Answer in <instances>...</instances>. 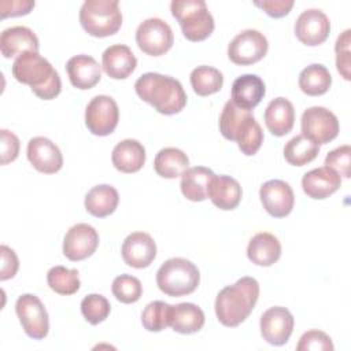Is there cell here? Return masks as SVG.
<instances>
[{
    "label": "cell",
    "instance_id": "d6a6232c",
    "mask_svg": "<svg viewBox=\"0 0 351 351\" xmlns=\"http://www.w3.org/2000/svg\"><path fill=\"white\" fill-rule=\"evenodd\" d=\"M319 152V145L303 134L292 137L284 147V158L292 166H304L313 162Z\"/></svg>",
    "mask_w": 351,
    "mask_h": 351
},
{
    "label": "cell",
    "instance_id": "7402d4cb",
    "mask_svg": "<svg viewBox=\"0 0 351 351\" xmlns=\"http://www.w3.org/2000/svg\"><path fill=\"white\" fill-rule=\"evenodd\" d=\"M66 70L71 85L77 89H90L101 78V69L95 58L89 55H75L66 63Z\"/></svg>",
    "mask_w": 351,
    "mask_h": 351
},
{
    "label": "cell",
    "instance_id": "83f0119b",
    "mask_svg": "<svg viewBox=\"0 0 351 351\" xmlns=\"http://www.w3.org/2000/svg\"><path fill=\"white\" fill-rule=\"evenodd\" d=\"M247 256L256 266H271L281 256V243L269 232L256 233L248 243Z\"/></svg>",
    "mask_w": 351,
    "mask_h": 351
},
{
    "label": "cell",
    "instance_id": "6da1fadb",
    "mask_svg": "<svg viewBox=\"0 0 351 351\" xmlns=\"http://www.w3.org/2000/svg\"><path fill=\"white\" fill-rule=\"evenodd\" d=\"M259 298V282L254 277H241L233 285L221 289L215 299V315L218 321L236 328L252 313Z\"/></svg>",
    "mask_w": 351,
    "mask_h": 351
},
{
    "label": "cell",
    "instance_id": "d6986e66",
    "mask_svg": "<svg viewBox=\"0 0 351 351\" xmlns=\"http://www.w3.org/2000/svg\"><path fill=\"white\" fill-rule=\"evenodd\" d=\"M341 185V177L330 167H318L307 171L302 178L303 192L315 200L333 195Z\"/></svg>",
    "mask_w": 351,
    "mask_h": 351
},
{
    "label": "cell",
    "instance_id": "e0dca14e",
    "mask_svg": "<svg viewBox=\"0 0 351 351\" xmlns=\"http://www.w3.org/2000/svg\"><path fill=\"white\" fill-rule=\"evenodd\" d=\"M27 159L37 171L44 174H55L63 166V155L59 147L41 136L29 140Z\"/></svg>",
    "mask_w": 351,
    "mask_h": 351
},
{
    "label": "cell",
    "instance_id": "60d3db41",
    "mask_svg": "<svg viewBox=\"0 0 351 351\" xmlns=\"http://www.w3.org/2000/svg\"><path fill=\"white\" fill-rule=\"evenodd\" d=\"M350 43H351V30H344L336 40L335 52H336V67L344 80H350Z\"/></svg>",
    "mask_w": 351,
    "mask_h": 351
},
{
    "label": "cell",
    "instance_id": "74e56055",
    "mask_svg": "<svg viewBox=\"0 0 351 351\" xmlns=\"http://www.w3.org/2000/svg\"><path fill=\"white\" fill-rule=\"evenodd\" d=\"M111 311L110 302L100 293H90L81 302V313L90 325L103 322Z\"/></svg>",
    "mask_w": 351,
    "mask_h": 351
},
{
    "label": "cell",
    "instance_id": "f35d334b",
    "mask_svg": "<svg viewBox=\"0 0 351 351\" xmlns=\"http://www.w3.org/2000/svg\"><path fill=\"white\" fill-rule=\"evenodd\" d=\"M325 166L335 170L340 177L350 178L351 176V147L340 145L330 151L325 158Z\"/></svg>",
    "mask_w": 351,
    "mask_h": 351
},
{
    "label": "cell",
    "instance_id": "ee69618b",
    "mask_svg": "<svg viewBox=\"0 0 351 351\" xmlns=\"http://www.w3.org/2000/svg\"><path fill=\"white\" fill-rule=\"evenodd\" d=\"M0 254H1V270H0V280L5 281L12 278L18 269H19V261L12 248L8 245H1L0 247Z\"/></svg>",
    "mask_w": 351,
    "mask_h": 351
},
{
    "label": "cell",
    "instance_id": "4316f807",
    "mask_svg": "<svg viewBox=\"0 0 351 351\" xmlns=\"http://www.w3.org/2000/svg\"><path fill=\"white\" fill-rule=\"evenodd\" d=\"M111 160L117 170L128 174L136 173L145 163V148L134 138L122 140L114 147Z\"/></svg>",
    "mask_w": 351,
    "mask_h": 351
},
{
    "label": "cell",
    "instance_id": "3957f363",
    "mask_svg": "<svg viewBox=\"0 0 351 351\" xmlns=\"http://www.w3.org/2000/svg\"><path fill=\"white\" fill-rule=\"evenodd\" d=\"M137 96L163 115L178 114L186 104V93L181 82L170 75L145 73L134 84Z\"/></svg>",
    "mask_w": 351,
    "mask_h": 351
},
{
    "label": "cell",
    "instance_id": "4dcf8cb0",
    "mask_svg": "<svg viewBox=\"0 0 351 351\" xmlns=\"http://www.w3.org/2000/svg\"><path fill=\"white\" fill-rule=\"evenodd\" d=\"M189 159L184 151L174 147L162 148L154 160V169L163 178H177L188 169Z\"/></svg>",
    "mask_w": 351,
    "mask_h": 351
},
{
    "label": "cell",
    "instance_id": "277c9868",
    "mask_svg": "<svg viewBox=\"0 0 351 351\" xmlns=\"http://www.w3.org/2000/svg\"><path fill=\"white\" fill-rule=\"evenodd\" d=\"M219 132L226 140L236 141L247 156L255 155L263 143V132L255 117L232 100L225 103L219 115Z\"/></svg>",
    "mask_w": 351,
    "mask_h": 351
},
{
    "label": "cell",
    "instance_id": "5bb4252c",
    "mask_svg": "<svg viewBox=\"0 0 351 351\" xmlns=\"http://www.w3.org/2000/svg\"><path fill=\"white\" fill-rule=\"evenodd\" d=\"M330 33L328 15L317 8L304 10L295 22V36L308 47H315L326 41Z\"/></svg>",
    "mask_w": 351,
    "mask_h": 351
},
{
    "label": "cell",
    "instance_id": "f6af8a7d",
    "mask_svg": "<svg viewBox=\"0 0 351 351\" xmlns=\"http://www.w3.org/2000/svg\"><path fill=\"white\" fill-rule=\"evenodd\" d=\"M256 7L263 10L271 18H282L289 14L293 7V0H263L254 1Z\"/></svg>",
    "mask_w": 351,
    "mask_h": 351
},
{
    "label": "cell",
    "instance_id": "f546056e",
    "mask_svg": "<svg viewBox=\"0 0 351 351\" xmlns=\"http://www.w3.org/2000/svg\"><path fill=\"white\" fill-rule=\"evenodd\" d=\"M119 203L118 191L108 185L100 184L93 186L85 195V208L86 211L97 218L108 217L115 211Z\"/></svg>",
    "mask_w": 351,
    "mask_h": 351
},
{
    "label": "cell",
    "instance_id": "ba28073f",
    "mask_svg": "<svg viewBox=\"0 0 351 351\" xmlns=\"http://www.w3.org/2000/svg\"><path fill=\"white\" fill-rule=\"evenodd\" d=\"M300 128L302 134L318 145L335 140L340 130L337 117L330 110L321 106L308 107L303 111Z\"/></svg>",
    "mask_w": 351,
    "mask_h": 351
},
{
    "label": "cell",
    "instance_id": "30bf717a",
    "mask_svg": "<svg viewBox=\"0 0 351 351\" xmlns=\"http://www.w3.org/2000/svg\"><path fill=\"white\" fill-rule=\"evenodd\" d=\"M119 121L117 101L107 95L95 96L85 108V125L95 136L111 134Z\"/></svg>",
    "mask_w": 351,
    "mask_h": 351
},
{
    "label": "cell",
    "instance_id": "836d02e7",
    "mask_svg": "<svg viewBox=\"0 0 351 351\" xmlns=\"http://www.w3.org/2000/svg\"><path fill=\"white\" fill-rule=\"evenodd\" d=\"M191 85L196 95L210 96L221 90L223 85L222 73L211 66H197L191 73Z\"/></svg>",
    "mask_w": 351,
    "mask_h": 351
},
{
    "label": "cell",
    "instance_id": "8d00e7d4",
    "mask_svg": "<svg viewBox=\"0 0 351 351\" xmlns=\"http://www.w3.org/2000/svg\"><path fill=\"white\" fill-rule=\"evenodd\" d=\"M112 295L121 303H136L143 295V285L140 280L130 274H121L114 278L111 285Z\"/></svg>",
    "mask_w": 351,
    "mask_h": 351
},
{
    "label": "cell",
    "instance_id": "ac0fdd59",
    "mask_svg": "<svg viewBox=\"0 0 351 351\" xmlns=\"http://www.w3.org/2000/svg\"><path fill=\"white\" fill-rule=\"evenodd\" d=\"M122 258L134 269L148 267L156 256V244L145 232H133L122 243Z\"/></svg>",
    "mask_w": 351,
    "mask_h": 351
},
{
    "label": "cell",
    "instance_id": "5b68a950",
    "mask_svg": "<svg viewBox=\"0 0 351 351\" xmlns=\"http://www.w3.org/2000/svg\"><path fill=\"white\" fill-rule=\"evenodd\" d=\"M199 282V269L185 258H170L156 271L158 288L167 296L189 295L196 291Z\"/></svg>",
    "mask_w": 351,
    "mask_h": 351
},
{
    "label": "cell",
    "instance_id": "8992f818",
    "mask_svg": "<svg viewBox=\"0 0 351 351\" xmlns=\"http://www.w3.org/2000/svg\"><path fill=\"white\" fill-rule=\"evenodd\" d=\"M170 11L189 41H203L214 32V18L204 0H173Z\"/></svg>",
    "mask_w": 351,
    "mask_h": 351
},
{
    "label": "cell",
    "instance_id": "8fae6325",
    "mask_svg": "<svg viewBox=\"0 0 351 351\" xmlns=\"http://www.w3.org/2000/svg\"><path fill=\"white\" fill-rule=\"evenodd\" d=\"M15 311L25 333L34 339L41 340L48 335L49 319L43 302L32 293H23L16 299Z\"/></svg>",
    "mask_w": 351,
    "mask_h": 351
},
{
    "label": "cell",
    "instance_id": "9a60e30c",
    "mask_svg": "<svg viewBox=\"0 0 351 351\" xmlns=\"http://www.w3.org/2000/svg\"><path fill=\"white\" fill-rule=\"evenodd\" d=\"M99 245L96 229L88 223L71 226L63 239V254L69 261L78 262L93 255Z\"/></svg>",
    "mask_w": 351,
    "mask_h": 351
},
{
    "label": "cell",
    "instance_id": "1f68e13d",
    "mask_svg": "<svg viewBox=\"0 0 351 351\" xmlns=\"http://www.w3.org/2000/svg\"><path fill=\"white\" fill-rule=\"evenodd\" d=\"M332 75L329 70L319 63H313L299 74V88L307 96H321L329 90Z\"/></svg>",
    "mask_w": 351,
    "mask_h": 351
},
{
    "label": "cell",
    "instance_id": "e575fe53",
    "mask_svg": "<svg viewBox=\"0 0 351 351\" xmlns=\"http://www.w3.org/2000/svg\"><path fill=\"white\" fill-rule=\"evenodd\" d=\"M48 287L63 296L75 293L80 289V277L77 269H67L64 266H53L47 273Z\"/></svg>",
    "mask_w": 351,
    "mask_h": 351
},
{
    "label": "cell",
    "instance_id": "ab89813d",
    "mask_svg": "<svg viewBox=\"0 0 351 351\" xmlns=\"http://www.w3.org/2000/svg\"><path fill=\"white\" fill-rule=\"evenodd\" d=\"M333 348L332 339L318 329L304 332L296 346L298 351H333Z\"/></svg>",
    "mask_w": 351,
    "mask_h": 351
},
{
    "label": "cell",
    "instance_id": "d590c367",
    "mask_svg": "<svg viewBox=\"0 0 351 351\" xmlns=\"http://www.w3.org/2000/svg\"><path fill=\"white\" fill-rule=\"evenodd\" d=\"M170 306L166 302L155 300L145 306L141 313V324L148 332H160L169 326Z\"/></svg>",
    "mask_w": 351,
    "mask_h": 351
},
{
    "label": "cell",
    "instance_id": "ffe728a7",
    "mask_svg": "<svg viewBox=\"0 0 351 351\" xmlns=\"http://www.w3.org/2000/svg\"><path fill=\"white\" fill-rule=\"evenodd\" d=\"M137 59L132 49L123 44H114L106 48L101 55V67L104 73L114 80L128 78L136 69Z\"/></svg>",
    "mask_w": 351,
    "mask_h": 351
},
{
    "label": "cell",
    "instance_id": "7c38bea8",
    "mask_svg": "<svg viewBox=\"0 0 351 351\" xmlns=\"http://www.w3.org/2000/svg\"><path fill=\"white\" fill-rule=\"evenodd\" d=\"M269 43L263 33L255 29L240 32L228 45L229 59L239 66H250L265 58Z\"/></svg>",
    "mask_w": 351,
    "mask_h": 351
},
{
    "label": "cell",
    "instance_id": "b9f144b4",
    "mask_svg": "<svg viewBox=\"0 0 351 351\" xmlns=\"http://www.w3.org/2000/svg\"><path fill=\"white\" fill-rule=\"evenodd\" d=\"M0 136H1V160L0 162L1 165H8L18 158L21 143L16 134H14L7 129H1Z\"/></svg>",
    "mask_w": 351,
    "mask_h": 351
},
{
    "label": "cell",
    "instance_id": "f1b7e54d",
    "mask_svg": "<svg viewBox=\"0 0 351 351\" xmlns=\"http://www.w3.org/2000/svg\"><path fill=\"white\" fill-rule=\"evenodd\" d=\"M215 177L214 171L204 166L186 169L181 176V192L191 202H203L208 197V186Z\"/></svg>",
    "mask_w": 351,
    "mask_h": 351
},
{
    "label": "cell",
    "instance_id": "603a6c76",
    "mask_svg": "<svg viewBox=\"0 0 351 351\" xmlns=\"http://www.w3.org/2000/svg\"><path fill=\"white\" fill-rule=\"evenodd\" d=\"M38 38L34 32L26 26H12L1 32L0 49L4 58L19 56L23 52H38Z\"/></svg>",
    "mask_w": 351,
    "mask_h": 351
},
{
    "label": "cell",
    "instance_id": "484cf974",
    "mask_svg": "<svg viewBox=\"0 0 351 351\" xmlns=\"http://www.w3.org/2000/svg\"><path fill=\"white\" fill-rule=\"evenodd\" d=\"M204 313L195 303H178L170 306L169 326L181 335H191L199 332L204 325Z\"/></svg>",
    "mask_w": 351,
    "mask_h": 351
},
{
    "label": "cell",
    "instance_id": "7bdbcfd3",
    "mask_svg": "<svg viewBox=\"0 0 351 351\" xmlns=\"http://www.w3.org/2000/svg\"><path fill=\"white\" fill-rule=\"evenodd\" d=\"M33 0H1L0 1V16L1 19L8 16H21L29 14L34 8Z\"/></svg>",
    "mask_w": 351,
    "mask_h": 351
},
{
    "label": "cell",
    "instance_id": "9c48e42d",
    "mask_svg": "<svg viewBox=\"0 0 351 351\" xmlns=\"http://www.w3.org/2000/svg\"><path fill=\"white\" fill-rule=\"evenodd\" d=\"M136 43L138 48L149 56L165 55L174 43V34L167 22L160 18H148L143 21L136 30Z\"/></svg>",
    "mask_w": 351,
    "mask_h": 351
},
{
    "label": "cell",
    "instance_id": "cb8c5ba5",
    "mask_svg": "<svg viewBox=\"0 0 351 351\" xmlns=\"http://www.w3.org/2000/svg\"><path fill=\"white\" fill-rule=\"evenodd\" d=\"M265 123L273 136L288 134L295 123L293 104L285 97L273 99L265 110Z\"/></svg>",
    "mask_w": 351,
    "mask_h": 351
},
{
    "label": "cell",
    "instance_id": "52a82bcc",
    "mask_svg": "<svg viewBox=\"0 0 351 351\" xmlns=\"http://www.w3.org/2000/svg\"><path fill=\"white\" fill-rule=\"evenodd\" d=\"M82 29L93 37H108L122 26L118 0H86L80 10Z\"/></svg>",
    "mask_w": 351,
    "mask_h": 351
},
{
    "label": "cell",
    "instance_id": "d4e9b609",
    "mask_svg": "<svg viewBox=\"0 0 351 351\" xmlns=\"http://www.w3.org/2000/svg\"><path fill=\"white\" fill-rule=\"evenodd\" d=\"M243 191L237 180L230 176H215L208 186V199L223 211L234 210L241 200Z\"/></svg>",
    "mask_w": 351,
    "mask_h": 351
},
{
    "label": "cell",
    "instance_id": "4fadbf2b",
    "mask_svg": "<svg viewBox=\"0 0 351 351\" xmlns=\"http://www.w3.org/2000/svg\"><path fill=\"white\" fill-rule=\"evenodd\" d=\"M295 319L291 311L282 306L267 308L261 317V335L271 346H284L293 330Z\"/></svg>",
    "mask_w": 351,
    "mask_h": 351
},
{
    "label": "cell",
    "instance_id": "2e32d148",
    "mask_svg": "<svg viewBox=\"0 0 351 351\" xmlns=\"http://www.w3.org/2000/svg\"><path fill=\"white\" fill-rule=\"evenodd\" d=\"M263 208L274 218L287 217L295 204V195L291 185L282 180H269L259 189Z\"/></svg>",
    "mask_w": 351,
    "mask_h": 351
},
{
    "label": "cell",
    "instance_id": "44dd1931",
    "mask_svg": "<svg viewBox=\"0 0 351 351\" xmlns=\"http://www.w3.org/2000/svg\"><path fill=\"white\" fill-rule=\"evenodd\" d=\"M266 93L265 82L255 74H243L232 84V101L247 111L255 108Z\"/></svg>",
    "mask_w": 351,
    "mask_h": 351
},
{
    "label": "cell",
    "instance_id": "7a4b0ae2",
    "mask_svg": "<svg viewBox=\"0 0 351 351\" xmlns=\"http://www.w3.org/2000/svg\"><path fill=\"white\" fill-rule=\"evenodd\" d=\"M11 70L18 82L29 85L32 92L43 100H52L62 90L58 71L38 52H23L14 60Z\"/></svg>",
    "mask_w": 351,
    "mask_h": 351
}]
</instances>
